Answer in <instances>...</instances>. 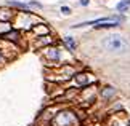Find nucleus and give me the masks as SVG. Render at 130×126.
<instances>
[{"label": "nucleus", "mask_w": 130, "mask_h": 126, "mask_svg": "<svg viewBox=\"0 0 130 126\" xmlns=\"http://www.w3.org/2000/svg\"><path fill=\"white\" fill-rule=\"evenodd\" d=\"M103 46L106 48L108 51H112V53H127L130 45L122 35L112 34V35H108V37L103 40Z\"/></svg>", "instance_id": "obj_1"}, {"label": "nucleus", "mask_w": 130, "mask_h": 126, "mask_svg": "<svg viewBox=\"0 0 130 126\" xmlns=\"http://www.w3.org/2000/svg\"><path fill=\"white\" fill-rule=\"evenodd\" d=\"M50 126H79V118L72 110H61L50 120Z\"/></svg>", "instance_id": "obj_2"}, {"label": "nucleus", "mask_w": 130, "mask_h": 126, "mask_svg": "<svg viewBox=\"0 0 130 126\" xmlns=\"http://www.w3.org/2000/svg\"><path fill=\"white\" fill-rule=\"evenodd\" d=\"M43 54H45V58H47L48 61H52V62H58V59H59V49L55 48V46L45 48L43 49Z\"/></svg>", "instance_id": "obj_3"}, {"label": "nucleus", "mask_w": 130, "mask_h": 126, "mask_svg": "<svg viewBox=\"0 0 130 126\" xmlns=\"http://www.w3.org/2000/svg\"><path fill=\"white\" fill-rule=\"evenodd\" d=\"M3 38L7 40V42L14 43V42H18V40H19V32H18V31H14V29H11L10 32H7V34L3 35Z\"/></svg>", "instance_id": "obj_4"}, {"label": "nucleus", "mask_w": 130, "mask_h": 126, "mask_svg": "<svg viewBox=\"0 0 130 126\" xmlns=\"http://www.w3.org/2000/svg\"><path fill=\"white\" fill-rule=\"evenodd\" d=\"M117 11H121V13H124V11H127V10L130 8V0H121V2L117 3Z\"/></svg>", "instance_id": "obj_5"}, {"label": "nucleus", "mask_w": 130, "mask_h": 126, "mask_svg": "<svg viewBox=\"0 0 130 126\" xmlns=\"http://www.w3.org/2000/svg\"><path fill=\"white\" fill-rule=\"evenodd\" d=\"M121 26L119 22H100V24H95V29H111V27H117Z\"/></svg>", "instance_id": "obj_6"}, {"label": "nucleus", "mask_w": 130, "mask_h": 126, "mask_svg": "<svg viewBox=\"0 0 130 126\" xmlns=\"http://www.w3.org/2000/svg\"><path fill=\"white\" fill-rule=\"evenodd\" d=\"M114 94H116V89H114L112 86H106V88H103V97L111 99Z\"/></svg>", "instance_id": "obj_7"}, {"label": "nucleus", "mask_w": 130, "mask_h": 126, "mask_svg": "<svg viewBox=\"0 0 130 126\" xmlns=\"http://www.w3.org/2000/svg\"><path fill=\"white\" fill-rule=\"evenodd\" d=\"M64 45L68 46L69 51H74V49H76V42L72 40V37H64Z\"/></svg>", "instance_id": "obj_8"}, {"label": "nucleus", "mask_w": 130, "mask_h": 126, "mask_svg": "<svg viewBox=\"0 0 130 126\" xmlns=\"http://www.w3.org/2000/svg\"><path fill=\"white\" fill-rule=\"evenodd\" d=\"M11 5H14V7H18V8H21V10H26L29 8V5L27 3H23V2H10Z\"/></svg>", "instance_id": "obj_9"}, {"label": "nucleus", "mask_w": 130, "mask_h": 126, "mask_svg": "<svg viewBox=\"0 0 130 126\" xmlns=\"http://www.w3.org/2000/svg\"><path fill=\"white\" fill-rule=\"evenodd\" d=\"M61 11H63V13H66V14H69V13H71V8H68V7H61Z\"/></svg>", "instance_id": "obj_10"}, {"label": "nucleus", "mask_w": 130, "mask_h": 126, "mask_svg": "<svg viewBox=\"0 0 130 126\" xmlns=\"http://www.w3.org/2000/svg\"><path fill=\"white\" fill-rule=\"evenodd\" d=\"M80 5H84V7H87V5H88V0H80Z\"/></svg>", "instance_id": "obj_11"}, {"label": "nucleus", "mask_w": 130, "mask_h": 126, "mask_svg": "<svg viewBox=\"0 0 130 126\" xmlns=\"http://www.w3.org/2000/svg\"><path fill=\"white\" fill-rule=\"evenodd\" d=\"M0 61H2V51H0Z\"/></svg>", "instance_id": "obj_12"}]
</instances>
